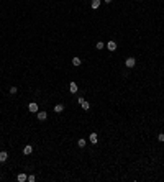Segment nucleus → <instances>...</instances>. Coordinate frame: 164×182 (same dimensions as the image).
Returning a JSON list of instances; mask_svg holds the SVG:
<instances>
[{
	"instance_id": "3",
	"label": "nucleus",
	"mask_w": 164,
	"mask_h": 182,
	"mask_svg": "<svg viewBox=\"0 0 164 182\" xmlns=\"http://www.w3.org/2000/svg\"><path fill=\"white\" fill-rule=\"evenodd\" d=\"M107 48H108V51H115L117 49V43L115 41H108L107 43Z\"/></svg>"
},
{
	"instance_id": "5",
	"label": "nucleus",
	"mask_w": 164,
	"mask_h": 182,
	"mask_svg": "<svg viewBox=\"0 0 164 182\" xmlns=\"http://www.w3.org/2000/svg\"><path fill=\"white\" fill-rule=\"evenodd\" d=\"M23 153H25L26 156H28V154H31V153H33V146L31 145H26L25 148H23Z\"/></svg>"
},
{
	"instance_id": "4",
	"label": "nucleus",
	"mask_w": 164,
	"mask_h": 182,
	"mask_svg": "<svg viewBox=\"0 0 164 182\" xmlns=\"http://www.w3.org/2000/svg\"><path fill=\"white\" fill-rule=\"evenodd\" d=\"M69 90H71V94H76L77 92V84L76 82H71L69 84Z\"/></svg>"
},
{
	"instance_id": "14",
	"label": "nucleus",
	"mask_w": 164,
	"mask_h": 182,
	"mask_svg": "<svg viewBox=\"0 0 164 182\" xmlns=\"http://www.w3.org/2000/svg\"><path fill=\"white\" fill-rule=\"evenodd\" d=\"M72 66H80V59L79 58H74L72 59Z\"/></svg>"
},
{
	"instance_id": "15",
	"label": "nucleus",
	"mask_w": 164,
	"mask_h": 182,
	"mask_svg": "<svg viewBox=\"0 0 164 182\" xmlns=\"http://www.w3.org/2000/svg\"><path fill=\"white\" fill-rule=\"evenodd\" d=\"M103 46H105V44H103V41H97V44H95V48H97V49H102Z\"/></svg>"
},
{
	"instance_id": "11",
	"label": "nucleus",
	"mask_w": 164,
	"mask_h": 182,
	"mask_svg": "<svg viewBox=\"0 0 164 182\" xmlns=\"http://www.w3.org/2000/svg\"><path fill=\"white\" fill-rule=\"evenodd\" d=\"M90 7H92L94 10H97L98 7H100V0H92V3H90Z\"/></svg>"
},
{
	"instance_id": "2",
	"label": "nucleus",
	"mask_w": 164,
	"mask_h": 182,
	"mask_svg": "<svg viewBox=\"0 0 164 182\" xmlns=\"http://www.w3.org/2000/svg\"><path fill=\"white\" fill-rule=\"evenodd\" d=\"M135 64H136L135 58H128V59H126V62H125V66H126V67H135Z\"/></svg>"
},
{
	"instance_id": "18",
	"label": "nucleus",
	"mask_w": 164,
	"mask_h": 182,
	"mask_svg": "<svg viewBox=\"0 0 164 182\" xmlns=\"http://www.w3.org/2000/svg\"><path fill=\"white\" fill-rule=\"evenodd\" d=\"M26 181H30V182H34V176H28V179Z\"/></svg>"
},
{
	"instance_id": "9",
	"label": "nucleus",
	"mask_w": 164,
	"mask_h": 182,
	"mask_svg": "<svg viewBox=\"0 0 164 182\" xmlns=\"http://www.w3.org/2000/svg\"><path fill=\"white\" fill-rule=\"evenodd\" d=\"M48 118V115H46V112H38V120H41V121H44Z\"/></svg>"
},
{
	"instance_id": "1",
	"label": "nucleus",
	"mask_w": 164,
	"mask_h": 182,
	"mask_svg": "<svg viewBox=\"0 0 164 182\" xmlns=\"http://www.w3.org/2000/svg\"><path fill=\"white\" fill-rule=\"evenodd\" d=\"M77 102H79V103L82 105V108H84V110H89V108H90V103H89V102H85V100H84L82 97H80V99H79Z\"/></svg>"
},
{
	"instance_id": "10",
	"label": "nucleus",
	"mask_w": 164,
	"mask_h": 182,
	"mask_svg": "<svg viewBox=\"0 0 164 182\" xmlns=\"http://www.w3.org/2000/svg\"><path fill=\"white\" fill-rule=\"evenodd\" d=\"M89 140H90V143H97L98 141V138H97V133H90V136H89Z\"/></svg>"
},
{
	"instance_id": "8",
	"label": "nucleus",
	"mask_w": 164,
	"mask_h": 182,
	"mask_svg": "<svg viewBox=\"0 0 164 182\" xmlns=\"http://www.w3.org/2000/svg\"><path fill=\"white\" fill-rule=\"evenodd\" d=\"M26 179H28V176H26V174H23V172L17 176V181H18V182H25Z\"/></svg>"
},
{
	"instance_id": "19",
	"label": "nucleus",
	"mask_w": 164,
	"mask_h": 182,
	"mask_svg": "<svg viewBox=\"0 0 164 182\" xmlns=\"http://www.w3.org/2000/svg\"><path fill=\"white\" fill-rule=\"evenodd\" d=\"M105 2H107V3H110V2H112V0H105Z\"/></svg>"
},
{
	"instance_id": "16",
	"label": "nucleus",
	"mask_w": 164,
	"mask_h": 182,
	"mask_svg": "<svg viewBox=\"0 0 164 182\" xmlns=\"http://www.w3.org/2000/svg\"><path fill=\"white\" fill-rule=\"evenodd\" d=\"M17 92H18V90H17V87H12V89H10V94H12V95H15Z\"/></svg>"
},
{
	"instance_id": "12",
	"label": "nucleus",
	"mask_w": 164,
	"mask_h": 182,
	"mask_svg": "<svg viewBox=\"0 0 164 182\" xmlns=\"http://www.w3.org/2000/svg\"><path fill=\"white\" fill-rule=\"evenodd\" d=\"M63 110H64V105H54V112L56 113H61Z\"/></svg>"
},
{
	"instance_id": "17",
	"label": "nucleus",
	"mask_w": 164,
	"mask_h": 182,
	"mask_svg": "<svg viewBox=\"0 0 164 182\" xmlns=\"http://www.w3.org/2000/svg\"><path fill=\"white\" fill-rule=\"evenodd\" d=\"M158 140H159V141H161V143H164V133H161V135H159V136H158Z\"/></svg>"
},
{
	"instance_id": "7",
	"label": "nucleus",
	"mask_w": 164,
	"mask_h": 182,
	"mask_svg": "<svg viewBox=\"0 0 164 182\" xmlns=\"http://www.w3.org/2000/svg\"><path fill=\"white\" fill-rule=\"evenodd\" d=\"M28 108H30V112H33V113H36V112H38V103H34V102H31V103L28 105Z\"/></svg>"
},
{
	"instance_id": "6",
	"label": "nucleus",
	"mask_w": 164,
	"mask_h": 182,
	"mask_svg": "<svg viewBox=\"0 0 164 182\" xmlns=\"http://www.w3.org/2000/svg\"><path fill=\"white\" fill-rule=\"evenodd\" d=\"M7 159H8V153L7 151H2L0 153V162H5Z\"/></svg>"
},
{
	"instance_id": "13",
	"label": "nucleus",
	"mask_w": 164,
	"mask_h": 182,
	"mask_svg": "<svg viewBox=\"0 0 164 182\" xmlns=\"http://www.w3.org/2000/svg\"><path fill=\"white\" fill-rule=\"evenodd\" d=\"M77 146H79V148H84V146H85V140H84V138H80V140L77 141Z\"/></svg>"
}]
</instances>
